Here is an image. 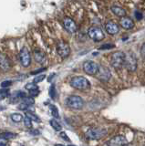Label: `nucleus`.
Segmentation results:
<instances>
[{
	"label": "nucleus",
	"mask_w": 145,
	"mask_h": 146,
	"mask_svg": "<svg viewBox=\"0 0 145 146\" xmlns=\"http://www.w3.org/2000/svg\"><path fill=\"white\" fill-rule=\"evenodd\" d=\"M99 70V65L94 61L88 60L83 64V70L85 73H87L88 75L93 76L96 75Z\"/></svg>",
	"instance_id": "1a4fd4ad"
},
{
	"label": "nucleus",
	"mask_w": 145,
	"mask_h": 146,
	"mask_svg": "<svg viewBox=\"0 0 145 146\" xmlns=\"http://www.w3.org/2000/svg\"><path fill=\"white\" fill-rule=\"evenodd\" d=\"M8 95H9V90H8L7 89L0 90V100H5L7 97H8Z\"/></svg>",
	"instance_id": "b1692460"
},
{
	"label": "nucleus",
	"mask_w": 145,
	"mask_h": 146,
	"mask_svg": "<svg viewBox=\"0 0 145 146\" xmlns=\"http://www.w3.org/2000/svg\"><path fill=\"white\" fill-rule=\"evenodd\" d=\"M124 66L127 68V70L130 72H133L137 68V58H136L134 53L129 52L125 54V59H124Z\"/></svg>",
	"instance_id": "39448f33"
},
{
	"label": "nucleus",
	"mask_w": 145,
	"mask_h": 146,
	"mask_svg": "<svg viewBox=\"0 0 145 146\" xmlns=\"http://www.w3.org/2000/svg\"><path fill=\"white\" fill-rule=\"evenodd\" d=\"M24 123H25V126L28 129H32V121H31L28 118H26L24 120Z\"/></svg>",
	"instance_id": "cd10ccee"
},
{
	"label": "nucleus",
	"mask_w": 145,
	"mask_h": 146,
	"mask_svg": "<svg viewBox=\"0 0 145 146\" xmlns=\"http://www.w3.org/2000/svg\"><path fill=\"white\" fill-rule=\"evenodd\" d=\"M57 51L58 54L62 58H66L70 56V48L68 43H66L65 41H60L57 45Z\"/></svg>",
	"instance_id": "6e6552de"
},
{
	"label": "nucleus",
	"mask_w": 145,
	"mask_h": 146,
	"mask_svg": "<svg viewBox=\"0 0 145 146\" xmlns=\"http://www.w3.org/2000/svg\"><path fill=\"white\" fill-rule=\"evenodd\" d=\"M135 17H136V19L140 20L142 18V13L140 11H135Z\"/></svg>",
	"instance_id": "473e14b6"
},
{
	"label": "nucleus",
	"mask_w": 145,
	"mask_h": 146,
	"mask_svg": "<svg viewBox=\"0 0 145 146\" xmlns=\"http://www.w3.org/2000/svg\"><path fill=\"white\" fill-rule=\"evenodd\" d=\"M120 24H121V26L123 27L124 29H131L134 27L133 20L131 19V18L127 17H123L121 18Z\"/></svg>",
	"instance_id": "2eb2a0df"
},
{
	"label": "nucleus",
	"mask_w": 145,
	"mask_h": 146,
	"mask_svg": "<svg viewBox=\"0 0 145 146\" xmlns=\"http://www.w3.org/2000/svg\"><path fill=\"white\" fill-rule=\"evenodd\" d=\"M49 123H50L51 127H52L53 129L55 130V131H61L62 127H61V125H60V123H58L56 120H50V121H49Z\"/></svg>",
	"instance_id": "412c9836"
},
{
	"label": "nucleus",
	"mask_w": 145,
	"mask_h": 146,
	"mask_svg": "<svg viewBox=\"0 0 145 146\" xmlns=\"http://www.w3.org/2000/svg\"><path fill=\"white\" fill-rule=\"evenodd\" d=\"M26 117L28 118L31 121H36V122H40V119L36 115V114L30 112V111H26Z\"/></svg>",
	"instance_id": "a211bd4d"
},
{
	"label": "nucleus",
	"mask_w": 145,
	"mask_h": 146,
	"mask_svg": "<svg viewBox=\"0 0 145 146\" xmlns=\"http://www.w3.org/2000/svg\"><path fill=\"white\" fill-rule=\"evenodd\" d=\"M111 11L114 14L115 16L119 17H123L126 16V11L125 9H123L121 7H117V6H113L111 7Z\"/></svg>",
	"instance_id": "f3484780"
},
{
	"label": "nucleus",
	"mask_w": 145,
	"mask_h": 146,
	"mask_svg": "<svg viewBox=\"0 0 145 146\" xmlns=\"http://www.w3.org/2000/svg\"><path fill=\"white\" fill-rule=\"evenodd\" d=\"M45 78H46V76H45L44 74H42V75L40 74V75L37 76L36 78H34L33 82H34V83H36V84H37V83H39V82H41V81L45 79Z\"/></svg>",
	"instance_id": "a878e982"
},
{
	"label": "nucleus",
	"mask_w": 145,
	"mask_h": 146,
	"mask_svg": "<svg viewBox=\"0 0 145 146\" xmlns=\"http://www.w3.org/2000/svg\"><path fill=\"white\" fill-rule=\"evenodd\" d=\"M10 85H12V81L11 80H5V81H3L2 83H1V87L2 88H7V87H9Z\"/></svg>",
	"instance_id": "c756f323"
},
{
	"label": "nucleus",
	"mask_w": 145,
	"mask_h": 146,
	"mask_svg": "<svg viewBox=\"0 0 145 146\" xmlns=\"http://www.w3.org/2000/svg\"><path fill=\"white\" fill-rule=\"evenodd\" d=\"M107 134V130L104 128H90L86 131V138L89 140H99Z\"/></svg>",
	"instance_id": "f03ea898"
},
{
	"label": "nucleus",
	"mask_w": 145,
	"mask_h": 146,
	"mask_svg": "<svg viewBox=\"0 0 145 146\" xmlns=\"http://www.w3.org/2000/svg\"><path fill=\"white\" fill-rule=\"evenodd\" d=\"M67 106L72 110H81L84 106L83 99L77 95H71L67 99Z\"/></svg>",
	"instance_id": "7ed1b4c3"
},
{
	"label": "nucleus",
	"mask_w": 145,
	"mask_h": 146,
	"mask_svg": "<svg viewBox=\"0 0 145 146\" xmlns=\"http://www.w3.org/2000/svg\"><path fill=\"white\" fill-rule=\"evenodd\" d=\"M44 70H46V68H39V70H38L31 72V74H32V75H36V74H38V73H40V72H42V71H44Z\"/></svg>",
	"instance_id": "72a5a7b5"
},
{
	"label": "nucleus",
	"mask_w": 145,
	"mask_h": 146,
	"mask_svg": "<svg viewBox=\"0 0 145 146\" xmlns=\"http://www.w3.org/2000/svg\"><path fill=\"white\" fill-rule=\"evenodd\" d=\"M63 27L69 33H75L78 30V26L71 17H65L63 19Z\"/></svg>",
	"instance_id": "9b49d317"
},
{
	"label": "nucleus",
	"mask_w": 145,
	"mask_h": 146,
	"mask_svg": "<svg viewBox=\"0 0 145 146\" xmlns=\"http://www.w3.org/2000/svg\"><path fill=\"white\" fill-rule=\"evenodd\" d=\"M97 78L101 81H108L110 80L111 77V70L105 66H99V70L96 74Z\"/></svg>",
	"instance_id": "9d476101"
},
{
	"label": "nucleus",
	"mask_w": 145,
	"mask_h": 146,
	"mask_svg": "<svg viewBox=\"0 0 145 146\" xmlns=\"http://www.w3.org/2000/svg\"><path fill=\"white\" fill-rule=\"evenodd\" d=\"M6 145H7V140L0 138V146H6Z\"/></svg>",
	"instance_id": "f704fd0d"
},
{
	"label": "nucleus",
	"mask_w": 145,
	"mask_h": 146,
	"mask_svg": "<svg viewBox=\"0 0 145 146\" xmlns=\"http://www.w3.org/2000/svg\"><path fill=\"white\" fill-rule=\"evenodd\" d=\"M56 146H65V145H63V144H57Z\"/></svg>",
	"instance_id": "c9c22d12"
},
{
	"label": "nucleus",
	"mask_w": 145,
	"mask_h": 146,
	"mask_svg": "<svg viewBox=\"0 0 145 146\" xmlns=\"http://www.w3.org/2000/svg\"><path fill=\"white\" fill-rule=\"evenodd\" d=\"M60 138H61V139H63V140H65L66 141H70V138L67 136L66 132H60Z\"/></svg>",
	"instance_id": "2f4dec72"
},
{
	"label": "nucleus",
	"mask_w": 145,
	"mask_h": 146,
	"mask_svg": "<svg viewBox=\"0 0 145 146\" xmlns=\"http://www.w3.org/2000/svg\"><path fill=\"white\" fill-rule=\"evenodd\" d=\"M28 107H30L29 105H28L26 103H25L24 102H22L19 105V107H17V108H19V110H23V111H25V110H26Z\"/></svg>",
	"instance_id": "c85d7f7f"
},
{
	"label": "nucleus",
	"mask_w": 145,
	"mask_h": 146,
	"mask_svg": "<svg viewBox=\"0 0 145 146\" xmlns=\"http://www.w3.org/2000/svg\"><path fill=\"white\" fill-rule=\"evenodd\" d=\"M125 54L121 51L114 52L111 57V65L114 68H121L124 66Z\"/></svg>",
	"instance_id": "20e7f679"
},
{
	"label": "nucleus",
	"mask_w": 145,
	"mask_h": 146,
	"mask_svg": "<svg viewBox=\"0 0 145 146\" xmlns=\"http://www.w3.org/2000/svg\"><path fill=\"white\" fill-rule=\"evenodd\" d=\"M128 143V141L123 135H116L107 141V146H124Z\"/></svg>",
	"instance_id": "f8f14e48"
},
{
	"label": "nucleus",
	"mask_w": 145,
	"mask_h": 146,
	"mask_svg": "<svg viewBox=\"0 0 145 146\" xmlns=\"http://www.w3.org/2000/svg\"><path fill=\"white\" fill-rule=\"evenodd\" d=\"M25 88L28 90L29 92L30 91H34V90H38V85L34 83V82H31V83H28L26 86H25Z\"/></svg>",
	"instance_id": "5701e85b"
},
{
	"label": "nucleus",
	"mask_w": 145,
	"mask_h": 146,
	"mask_svg": "<svg viewBox=\"0 0 145 146\" xmlns=\"http://www.w3.org/2000/svg\"><path fill=\"white\" fill-rule=\"evenodd\" d=\"M115 47V45L114 44H104L102 45L101 47H99V49H101V50H104V49H111V48H113Z\"/></svg>",
	"instance_id": "bb28decb"
},
{
	"label": "nucleus",
	"mask_w": 145,
	"mask_h": 146,
	"mask_svg": "<svg viewBox=\"0 0 145 146\" xmlns=\"http://www.w3.org/2000/svg\"><path fill=\"white\" fill-rule=\"evenodd\" d=\"M15 136H17L16 133H13V132H3V133H0V138L1 139H4V140H9V139H12L14 138Z\"/></svg>",
	"instance_id": "aec40b11"
},
{
	"label": "nucleus",
	"mask_w": 145,
	"mask_h": 146,
	"mask_svg": "<svg viewBox=\"0 0 145 146\" xmlns=\"http://www.w3.org/2000/svg\"><path fill=\"white\" fill-rule=\"evenodd\" d=\"M70 86L76 90H85L90 88V83L86 78L82 76H77L70 80Z\"/></svg>",
	"instance_id": "f257e3e1"
},
{
	"label": "nucleus",
	"mask_w": 145,
	"mask_h": 146,
	"mask_svg": "<svg viewBox=\"0 0 145 146\" xmlns=\"http://www.w3.org/2000/svg\"><path fill=\"white\" fill-rule=\"evenodd\" d=\"M48 93H49V96H50L51 99H56V96H57V91H56V88L55 86L53 84L50 86V88H49V90H48Z\"/></svg>",
	"instance_id": "393cba45"
},
{
	"label": "nucleus",
	"mask_w": 145,
	"mask_h": 146,
	"mask_svg": "<svg viewBox=\"0 0 145 146\" xmlns=\"http://www.w3.org/2000/svg\"><path fill=\"white\" fill-rule=\"evenodd\" d=\"M11 119L13 121L15 122H20L23 121V116L20 113H13L11 115Z\"/></svg>",
	"instance_id": "4be33fe9"
},
{
	"label": "nucleus",
	"mask_w": 145,
	"mask_h": 146,
	"mask_svg": "<svg viewBox=\"0 0 145 146\" xmlns=\"http://www.w3.org/2000/svg\"><path fill=\"white\" fill-rule=\"evenodd\" d=\"M11 68V61L7 55L0 53V70L8 71Z\"/></svg>",
	"instance_id": "ddd939ff"
},
{
	"label": "nucleus",
	"mask_w": 145,
	"mask_h": 146,
	"mask_svg": "<svg viewBox=\"0 0 145 146\" xmlns=\"http://www.w3.org/2000/svg\"><path fill=\"white\" fill-rule=\"evenodd\" d=\"M34 58L38 63H44L46 61V55L40 49H35L34 50Z\"/></svg>",
	"instance_id": "dca6fc26"
},
{
	"label": "nucleus",
	"mask_w": 145,
	"mask_h": 146,
	"mask_svg": "<svg viewBox=\"0 0 145 146\" xmlns=\"http://www.w3.org/2000/svg\"><path fill=\"white\" fill-rule=\"evenodd\" d=\"M88 35L89 38H91L95 42H99V41L103 40L104 38H105V35H104L102 29L96 26L89 27L88 30Z\"/></svg>",
	"instance_id": "423d86ee"
},
{
	"label": "nucleus",
	"mask_w": 145,
	"mask_h": 146,
	"mask_svg": "<svg viewBox=\"0 0 145 146\" xmlns=\"http://www.w3.org/2000/svg\"><path fill=\"white\" fill-rule=\"evenodd\" d=\"M49 111H50V113L52 114V116L56 119L60 118V113H58V108L55 106V105H49Z\"/></svg>",
	"instance_id": "6ab92c4d"
},
{
	"label": "nucleus",
	"mask_w": 145,
	"mask_h": 146,
	"mask_svg": "<svg viewBox=\"0 0 145 146\" xmlns=\"http://www.w3.org/2000/svg\"><path fill=\"white\" fill-rule=\"evenodd\" d=\"M124 146H130V145H129L128 143H127V144H126V145H124Z\"/></svg>",
	"instance_id": "e433bc0d"
},
{
	"label": "nucleus",
	"mask_w": 145,
	"mask_h": 146,
	"mask_svg": "<svg viewBox=\"0 0 145 146\" xmlns=\"http://www.w3.org/2000/svg\"><path fill=\"white\" fill-rule=\"evenodd\" d=\"M105 29L107 31L108 34L110 35H116L117 33H119L120 31V27L116 24L115 22L113 21H108L105 25Z\"/></svg>",
	"instance_id": "4468645a"
},
{
	"label": "nucleus",
	"mask_w": 145,
	"mask_h": 146,
	"mask_svg": "<svg viewBox=\"0 0 145 146\" xmlns=\"http://www.w3.org/2000/svg\"><path fill=\"white\" fill-rule=\"evenodd\" d=\"M140 56L145 60V43H143L142 48H140Z\"/></svg>",
	"instance_id": "7c9ffc66"
},
{
	"label": "nucleus",
	"mask_w": 145,
	"mask_h": 146,
	"mask_svg": "<svg viewBox=\"0 0 145 146\" xmlns=\"http://www.w3.org/2000/svg\"><path fill=\"white\" fill-rule=\"evenodd\" d=\"M19 61L21 65L26 68L30 65L31 63V55L28 51V49L26 47L22 48L19 51Z\"/></svg>",
	"instance_id": "0eeeda50"
}]
</instances>
